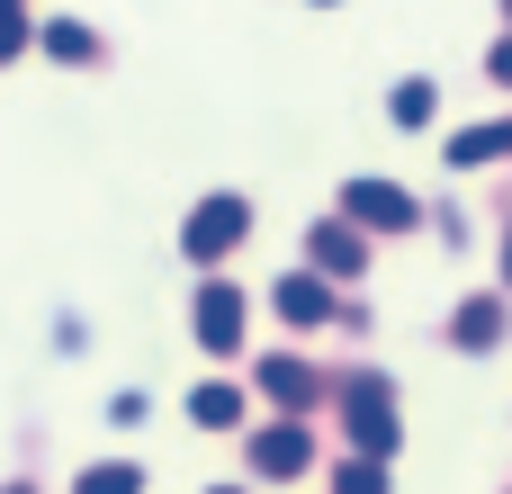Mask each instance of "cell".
<instances>
[{
  "instance_id": "6da1fadb",
  "label": "cell",
  "mask_w": 512,
  "mask_h": 494,
  "mask_svg": "<svg viewBox=\"0 0 512 494\" xmlns=\"http://www.w3.org/2000/svg\"><path fill=\"white\" fill-rule=\"evenodd\" d=\"M243 234H252V207H243L234 189H216V198H198V207H189V225H180V252H189V261H225Z\"/></svg>"
},
{
  "instance_id": "7a4b0ae2",
  "label": "cell",
  "mask_w": 512,
  "mask_h": 494,
  "mask_svg": "<svg viewBox=\"0 0 512 494\" xmlns=\"http://www.w3.org/2000/svg\"><path fill=\"white\" fill-rule=\"evenodd\" d=\"M342 414H351V441H360L369 459L396 450V387H387V378H360V387L342 396Z\"/></svg>"
},
{
  "instance_id": "3957f363",
  "label": "cell",
  "mask_w": 512,
  "mask_h": 494,
  "mask_svg": "<svg viewBox=\"0 0 512 494\" xmlns=\"http://www.w3.org/2000/svg\"><path fill=\"white\" fill-rule=\"evenodd\" d=\"M342 216H351V225H378V234H414L423 207H414L396 180H351V189H342Z\"/></svg>"
},
{
  "instance_id": "277c9868",
  "label": "cell",
  "mask_w": 512,
  "mask_h": 494,
  "mask_svg": "<svg viewBox=\"0 0 512 494\" xmlns=\"http://www.w3.org/2000/svg\"><path fill=\"white\" fill-rule=\"evenodd\" d=\"M270 306L297 324V333H315V324H333V288H324V270H288L279 288H270Z\"/></svg>"
},
{
  "instance_id": "5b68a950",
  "label": "cell",
  "mask_w": 512,
  "mask_h": 494,
  "mask_svg": "<svg viewBox=\"0 0 512 494\" xmlns=\"http://www.w3.org/2000/svg\"><path fill=\"white\" fill-rule=\"evenodd\" d=\"M252 468H261V477H306V468H315V441H306V423H270V432L252 441Z\"/></svg>"
},
{
  "instance_id": "8992f818",
  "label": "cell",
  "mask_w": 512,
  "mask_h": 494,
  "mask_svg": "<svg viewBox=\"0 0 512 494\" xmlns=\"http://www.w3.org/2000/svg\"><path fill=\"white\" fill-rule=\"evenodd\" d=\"M198 342L207 351H243V297L216 279V288H198Z\"/></svg>"
},
{
  "instance_id": "52a82bcc",
  "label": "cell",
  "mask_w": 512,
  "mask_h": 494,
  "mask_svg": "<svg viewBox=\"0 0 512 494\" xmlns=\"http://www.w3.org/2000/svg\"><path fill=\"white\" fill-rule=\"evenodd\" d=\"M512 153V117H486V126H459L450 144H441V162H459V171H486V162H504Z\"/></svg>"
},
{
  "instance_id": "ba28073f",
  "label": "cell",
  "mask_w": 512,
  "mask_h": 494,
  "mask_svg": "<svg viewBox=\"0 0 512 494\" xmlns=\"http://www.w3.org/2000/svg\"><path fill=\"white\" fill-rule=\"evenodd\" d=\"M315 270H324V279H351V270H369V243H360V225H351V216L315 225Z\"/></svg>"
},
{
  "instance_id": "9c48e42d",
  "label": "cell",
  "mask_w": 512,
  "mask_h": 494,
  "mask_svg": "<svg viewBox=\"0 0 512 494\" xmlns=\"http://www.w3.org/2000/svg\"><path fill=\"white\" fill-rule=\"evenodd\" d=\"M450 342H459V351H495V342H504V297H468L459 324H450Z\"/></svg>"
},
{
  "instance_id": "30bf717a",
  "label": "cell",
  "mask_w": 512,
  "mask_h": 494,
  "mask_svg": "<svg viewBox=\"0 0 512 494\" xmlns=\"http://www.w3.org/2000/svg\"><path fill=\"white\" fill-rule=\"evenodd\" d=\"M261 387H270L279 405H297V414L315 405V369H306V360H261Z\"/></svg>"
},
{
  "instance_id": "8fae6325",
  "label": "cell",
  "mask_w": 512,
  "mask_h": 494,
  "mask_svg": "<svg viewBox=\"0 0 512 494\" xmlns=\"http://www.w3.org/2000/svg\"><path fill=\"white\" fill-rule=\"evenodd\" d=\"M189 423H198V432H234V423H243V396H234V387H198V396H189Z\"/></svg>"
},
{
  "instance_id": "7c38bea8",
  "label": "cell",
  "mask_w": 512,
  "mask_h": 494,
  "mask_svg": "<svg viewBox=\"0 0 512 494\" xmlns=\"http://www.w3.org/2000/svg\"><path fill=\"white\" fill-rule=\"evenodd\" d=\"M45 54H54V63H90V54H99V36H90L81 18H54V27H45Z\"/></svg>"
},
{
  "instance_id": "4fadbf2b",
  "label": "cell",
  "mask_w": 512,
  "mask_h": 494,
  "mask_svg": "<svg viewBox=\"0 0 512 494\" xmlns=\"http://www.w3.org/2000/svg\"><path fill=\"white\" fill-rule=\"evenodd\" d=\"M27 45H36V27H27V9H18V0H0V63H18Z\"/></svg>"
},
{
  "instance_id": "5bb4252c",
  "label": "cell",
  "mask_w": 512,
  "mask_h": 494,
  "mask_svg": "<svg viewBox=\"0 0 512 494\" xmlns=\"http://www.w3.org/2000/svg\"><path fill=\"white\" fill-rule=\"evenodd\" d=\"M333 494H387V459H351V468L333 477Z\"/></svg>"
},
{
  "instance_id": "9a60e30c",
  "label": "cell",
  "mask_w": 512,
  "mask_h": 494,
  "mask_svg": "<svg viewBox=\"0 0 512 494\" xmlns=\"http://www.w3.org/2000/svg\"><path fill=\"white\" fill-rule=\"evenodd\" d=\"M396 126H432V81H396Z\"/></svg>"
},
{
  "instance_id": "2e32d148",
  "label": "cell",
  "mask_w": 512,
  "mask_h": 494,
  "mask_svg": "<svg viewBox=\"0 0 512 494\" xmlns=\"http://www.w3.org/2000/svg\"><path fill=\"white\" fill-rule=\"evenodd\" d=\"M81 494H144V468H90Z\"/></svg>"
},
{
  "instance_id": "e0dca14e",
  "label": "cell",
  "mask_w": 512,
  "mask_h": 494,
  "mask_svg": "<svg viewBox=\"0 0 512 494\" xmlns=\"http://www.w3.org/2000/svg\"><path fill=\"white\" fill-rule=\"evenodd\" d=\"M486 72H495V81L512 90V36H495V54H486Z\"/></svg>"
},
{
  "instance_id": "ac0fdd59",
  "label": "cell",
  "mask_w": 512,
  "mask_h": 494,
  "mask_svg": "<svg viewBox=\"0 0 512 494\" xmlns=\"http://www.w3.org/2000/svg\"><path fill=\"white\" fill-rule=\"evenodd\" d=\"M504 279H512V234H504Z\"/></svg>"
},
{
  "instance_id": "d6986e66",
  "label": "cell",
  "mask_w": 512,
  "mask_h": 494,
  "mask_svg": "<svg viewBox=\"0 0 512 494\" xmlns=\"http://www.w3.org/2000/svg\"><path fill=\"white\" fill-rule=\"evenodd\" d=\"M315 9H333V0H315Z\"/></svg>"
},
{
  "instance_id": "ffe728a7",
  "label": "cell",
  "mask_w": 512,
  "mask_h": 494,
  "mask_svg": "<svg viewBox=\"0 0 512 494\" xmlns=\"http://www.w3.org/2000/svg\"><path fill=\"white\" fill-rule=\"evenodd\" d=\"M9 494H27V486H9Z\"/></svg>"
},
{
  "instance_id": "44dd1931",
  "label": "cell",
  "mask_w": 512,
  "mask_h": 494,
  "mask_svg": "<svg viewBox=\"0 0 512 494\" xmlns=\"http://www.w3.org/2000/svg\"><path fill=\"white\" fill-rule=\"evenodd\" d=\"M504 18H512V0H504Z\"/></svg>"
},
{
  "instance_id": "7402d4cb",
  "label": "cell",
  "mask_w": 512,
  "mask_h": 494,
  "mask_svg": "<svg viewBox=\"0 0 512 494\" xmlns=\"http://www.w3.org/2000/svg\"><path fill=\"white\" fill-rule=\"evenodd\" d=\"M216 494H225V486H216Z\"/></svg>"
}]
</instances>
